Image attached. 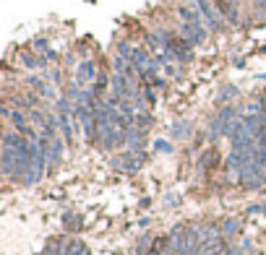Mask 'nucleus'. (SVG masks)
Segmentation results:
<instances>
[{
	"instance_id": "1",
	"label": "nucleus",
	"mask_w": 266,
	"mask_h": 255,
	"mask_svg": "<svg viewBox=\"0 0 266 255\" xmlns=\"http://www.w3.org/2000/svg\"><path fill=\"white\" fill-rule=\"evenodd\" d=\"M196 8L201 11L206 26H209L211 32H222V29H225V16L219 13V8H217L214 0H196Z\"/></svg>"
},
{
	"instance_id": "2",
	"label": "nucleus",
	"mask_w": 266,
	"mask_h": 255,
	"mask_svg": "<svg viewBox=\"0 0 266 255\" xmlns=\"http://www.w3.org/2000/svg\"><path fill=\"white\" fill-rule=\"evenodd\" d=\"M97 78H99L97 63H94V60H86V63L78 68V83H94Z\"/></svg>"
}]
</instances>
